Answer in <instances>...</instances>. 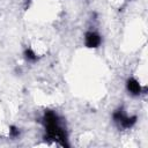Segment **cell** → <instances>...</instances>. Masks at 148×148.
<instances>
[{"instance_id":"7a4b0ae2","label":"cell","mask_w":148,"mask_h":148,"mask_svg":"<svg viewBox=\"0 0 148 148\" xmlns=\"http://www.w3.org/2000/svg\"><path fill=\"white\" fill-rule=\"evenodd\" d=\"M126 87H127V90L132 94V95H140L141 91H142V88L140 86V83L135 80V79H128L127 80V83H126Z\"/></svg>"},{"instance_id":"3957f363","label":"cell","mask_w":148,"mask_h":148,"mask_svg":"<svg viewBox=\"0 0 148 148\" xmlns=\"http://www.w3.org/2000/svg\"><path fill=\"white\" fill-rule=\"evenodd\" d=\"M24 57H25V59L28 61H36L37 60V56L31 49H27L24 51Z\"/></svg>"},{"instance_id":"6da1fadb","label":"cell","mask_w":148,"mask_h":148,"mask_svg":"<svg viewBox=\"0 0 148 148\" xmlns=\"http://www.w3.org/2000/svg\"><path fill=\"white\" fill-rule=\"evenodd\" d=\"M84 40L88 47H97L101 44V37L96 32H92V31H89L86 34Z\"/></svg>"},{"instance_id":"277c9868","label":"cell","mask_w":148,"mask_h":148,"mask_svg":"<svg viewBox=\"0 0 148 148\" xmlns=\"http://www.w3.org/2000/svg\"><path fill=\"white\" fill-rule=\"evenodd\" d=\"M20 134V132H18V130L16 128V127H14V126H12L10 127V135L12 136H17Z\"/></svg>"}]
</instances>
